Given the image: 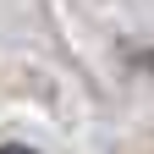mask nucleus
I'll return each mask as SVG.
<instances>
[{
    "label": "nucleus",
    "instance_id": "obj_1",
    "mask_svg": "<svg viewBox=\"0 0 154 154\" xmlns=\"http://www.w3.org/2000/svg\"><path fill=\"white\" fill-rule=\"evenodd\" d=\"M0 154H38V149H28V143H0Z\"/></svg>",
    "mask_w": 154,
    "mask_h": 154
}]
</instances>
